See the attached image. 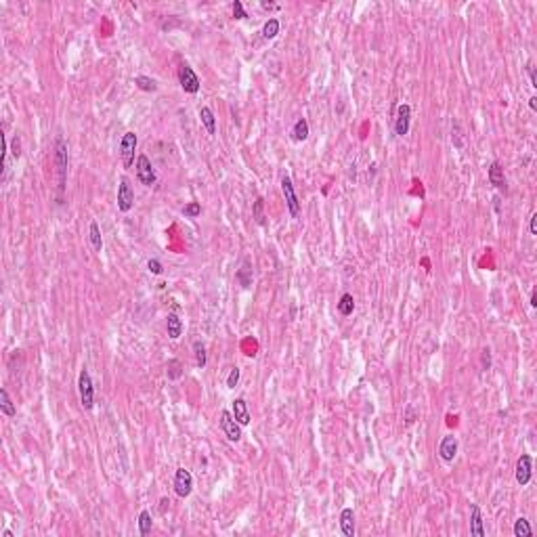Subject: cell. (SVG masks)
Returning <instances> with one entry per match:
<instances>
[{"label": "cell", "instance_id": "cell-1", "mask_svg": "<svg viewBox=\"0 0 537 537\" xmlns=\"http://www.w3.org/2000/svg\"><path fill=\"white\" fill-rule=\"evenodd\" d=\"M55 166H57V191L59 200H63V191L67 185V143L63 137L55 139Z\"/></svg>", "mask_w": 537, "mask_h": 537}, {"label": "cell", "instance_id": "cell-2", "mask_svg": "<svg viewBox=\"0 0 537 537\" xmlns=\"http://www.w3.org/2000/svg\"><path fill=\"white\" fill-rule=\"evenodd\" d=\"M78 392H80V405L82 409H91L95 407V386H93V378H91V372L86 367H82L80 370V376H78Z\"/></svg>", "mask_w": 537, "mask_h": 537}, {"label": "cell", "instance_id": "cell-3", "mask_svg": "<svg viewBox=\"0 0 537 537\" xmlns=\"http://www.w3.org/2000/svg\"><path fill=\"white\" fill-rule=\"evenodd\" d=\"M178 82H181V88L189 93V95H197L200 93V78H197V74L193 72V67L189 63H181L178 67Z\"/></svg>", "mask_w": 537, "mask_h": 537}, {"label": "cell", "instance_id": "cell-4", "mask_svg": "<svg viewBox=\"0 0 537 537\" xmlns=\"http://www.w3.org/2000/svg\"><path fill=\"white\" fill-rule=\"evenodd\" d=\"M137 143H139V137L137 132H124L122 141H120V158H122V164L124 168H130L135 164V151H137Z\"/></svg>", "mask_w": 537, "mask_h": 537}, {"label": "cell", "instance_id": "cell-5", "mask_svg": "<svg viewBox=\"0 0 537 537\" xmlns=\"http://www.w3.org/2000/svg\"><path fill=\"white\" fill-rule=\"evenodd\" d=\"M281 191H284L286 204H288V210H290V216H292V218H298V216H300V200H298V195H296L294 183H292L290 176H284V178H281Z\"/></svg>", "mask_w": 537, "mask_h": 537}, {"label": "cell", "instance_id": "cell-6", "mask_svg": "<svg viewBox=\"0 0 537 537\" xmlns=\"http://www.w3.org/2000/svg\"><path fill=\"white\" fill-rule=\"evenodd\" d=\"M137 176L145 187L155 185V181H158V174H155V170H153V164H151V160L147 158L145 153H141L137 158Z\"/></svg>", "mask_w": 537, "mask_h": 537}, {"label": "cell", "instance_id": "cell-7", "mask_svg": "<svg viewBox=\"0 0 537 537\" xmlns=\"http://www.w3.org/2000/svg\"><path fill=\"white\" fill-rule=\"evenodd\" d=\"M135 208V191H132V185L130 181L122 176L120 178V185H118V210L120 212H130Z\"/></svg>", "mask_w": 537, "mask_h": 537}, {"label": "cell", "instance_id": "cell-8", "mask_svg": "<svg viewBox=\"0 0 537 537\" xmlns=\"http://www.w3.org/2000/svg\"><path fill=\"white\" fill-rule=\"evenodd\" d=\"M220 428L225 432V436L231 441V443H237L242 439V424H239L231 412H222L220 414Z\"/></svg>", "mask_w": 537, "mask_h": 537}, {"label": "cell", "instance_id": "cell-9", "mask_svg": "<svg viewBox=\"0 0 537 537\" xmlns=\"http://www.w3.org/2000/svg\"><path fill=\"white\" fill-rule=\"evenodd\" d=\"M174 491L178 498H189L193 491V476L187 468H176L174 472Z\"/></svg>", "mask_w": 537, "mask_h": 537}, {"label": "cell", "instance_id": "cell-10", "mask_svg": "<svg viewBox=\"0 0 537 537\" xmlns=\"http://www.w3.org/2000/svg\"><path fill=\"white\" fill-rule=\"evenodd\" d=\"M531 474H533V458H531L529 454H522V456L518 458V462H516V472H514L516 483H518L520 487L529 485V483H531Z\"/></svg>", "mask_w": 537, "mask_h": 537}, {"label": "cell", "instance_id": "cell-11", "mask_svg": "<svg viewBox=\"0 0 537 537\" xmlns=\"http://www.w3.org/2000/svg\"><path fill=\"white\" fill-rule=\"evenodd\" d=\"M409 124H412V107L407 103H401L397 107V118H394V135L405 137L409 132Z\"/></svg>", "mask_w": 537, "mask_h": 537}, {"label": "cell", "instance_id": "cell-12", "mask_svg": "<svg viewBox=\"0 0 537 537\" xmlns=\"http://www.w3.org/2000/svg\"><path fill=\"white\" fill-rule=\"evenodd\" d=\"M487 178L493 187H496L500 193H508V181H506V174H504V168L500 162H493L487 170Z\"/></svg>", "mask_w": 537, "mask_h": 537}, {"label": "cell", "instance_id": "cell-13", "mask_svg": "<svg viewBox=\"0 0 537 537\" xmlns=\"http://www.w3.org/2000/svg\"><path fill=\"white\" fill-rule=\"evenodd\" d=\"M439 456L443 462H454L456 456H458V439L454 434H447L443 436V441L439 445Z\"/></svg>", "mask_w": 537, "mask_h": 537}, {"label": "cell", "instance_id": "cell-14", "mask_svg": "<svg viewBox=\"0 0 537 537\" xmlns=\"http://www.w3.org/2000/svg\"><path fill=\"white\" fill-rule=\"evenodd\" d=\"M470 535H474V537H485L483 514H480L478 504H472L470 506Z\"/></svg>", "mask_w": 537, "mask_h": 537}, {"label": "cell", "instance_id": "cell-15", "mask_svg": "<svg viewBox=\"0 0 537 537\" xmlns=\"http://www.w3.org/2000/svg\"><path fill=\"white\" fill-rule=\"evenodd\" d=\"M340 529L344 537H355V510L352 508H344L340 512Z\"/></svg>", "mask_w": 537, "mask_h": 537}, {"label": "cell", "instance_id": "cell-16", "mask_svg": "<svg viewBox=\"0 0 537 537\" xmlns=\"http://www.w3.org/2000/svg\"><path fill=\"white\" fill-rule=\"evenodd\" d=\"M233 418H235L239 424H242V426H248V424H250L252 418H250V412H248V403H246V399L239 397V399L233 401Z\"/></svg>", "mask_w": 537, "mask_h": 537}, {"label": "cell", "instance_id": "cell-17", "mask_svg": "<svg viewBox=\"0 0 537 537\" xmlns=\"http://www.w3.org/2000/svg\"><path fill=\"white\" fill-rule=\"evenodd\" d=\"M166 330H168V336H170V340H178V338L183 336V330H185V326H183V321L176 313H170L166 319Z\"/></svg>", "mask_w": 537, "mask_h": 537}, {"label": "cell", "instance_id": "cell-18", "mask_svg": "<svg viewBox=\"0 0 537 537\" xmlns=\"http://www.w3.org/2000/svg\"><path fill=\"white\" fill-rule=\"evenodd\" d=\"M200 120L204 124V128L208 135H214L216 132V116H214V111H212L210 107H200Z\"/></svg>", "mask_w": 537, "mask_h": 537}, {"label": "cell", "instance_id": "cell-19", "mask_svg": "<svg viewBox=\"0 0 537 537\" xmlns=\"http://www.w3.org/2000/svg\"><path fill=\"white\" fill-rule=\"evenodd\" d=\"M0 412H3L5 416H9V418L17 416V407H15V403L11 401L7 388H0Z\"/></svg>", "mask_w": 537, "mask_h": 537}, {"label": "cell", "instance_id": "cell-20", "mask_svg": "<svg viewBox=\"0 0 537 537\" xmlns=\"http://www.w3.org/2000/svg\"><path fill=\"white\" fill-rule=\"evenodd\" d=\"M308 122L304 120V118H298L296 120V124H294V128H292V139L296 141V143H302V141H306L308 139Z\"/></svg>", "mask_w": 537, "mask_h": 537}, {"label": "cell", "instance_id": "cell-21", "mask_svg": "<svg viewBox=\"0 0 537 537\" xmlns=\"http://www.w3.org/2000/svg\"><path fill=\"white\" fill-rule=\"evenodd\" d=\"M352 310H355V298H352V294H342L340 300H338V313L342 317H348V315H352Z\"/></svg>", "mask_w": 537, "mask_h": 537}, {"label": "cell", "instance_id": "cell-22", "mask_svg": "<svg viewBox=\"0 0 537 537\" xmlns=\"http://www.w3.org/2000/svg\"><path fill=\"white\" fill-rule=\"evenodd\" d=\"M135 86L139 91H143V93H155V91H158V82H155L153 78H149V76H137L135 78Z\"/></svg>", "mask_w": 537, "mask_h": 537}, {"label": "cell", "instance_id": "cell-23", "mask_svg": "<svg viewBox=\"0 0 537 537\" xmlns=\"http://www.w3.org/2000/svg\"><path fill=\"white\" fill-rule=\"evenodd\" d=\"M514 537H531L533 535V529H531V525H529V520L525 518V516H520V518H516V522H514Z\"/></svg>", "mask_w": 537, "mask_h": 537}, {"label": "cell", "instance_id": "cell-24", "mask_svg": "<svg viewBox=\"0 0 537 537\" xmlns=\"http://www.w3.org/2000/svg\"><path fill=\"white\" fill-rule=\"evenodd\" d=\"M237 281L242 284V288H250L252 286V266L248 260H244L242 268L237 271Z\"/></svg>", "mask_w": 537, "mask_h": 537}, {"label": "cell", "instance_id": "cell-25", "mask_svg": "<svg viewBox=\"0 0 537 537\" xmlns=\"http://www.w3.org/2000/svg\"><path fill=\"white\" fill-rule=\"evenodd\" d=\"M279 19H275V17H271L268 19L264 25H262V38L264 40H273L277 34H279Z\"/></svg>", "mask_w": 537, "mask_h": 537}, {"label": "cell", "instance_id": "cell-26", "mask_svg": "<svg viewBox=\"0 0 537 537\" xmlns=\"http://www.w3.org/2000/svg\"><path fill=\"white\" fill-rule=\"evenodd\" d=\"M153 529V520H151V512L149 510H143L139 514V533L141 535H149Z\"/></svg>", "mask_w": 537, "mask_h": 537}, {"label": "cell", "instance_id": "cell-27", "mask_svg": "<svg viewBox=\"0 0 537 537\" xmlns=\"http://www.w3.org/2000/svg\"><path fill=\"white\" fill-rule=\"evenodd\" d=\"M91 244H93V250H95V252H101V250H103L101 229H99V225H97L95 220L91 222Z\"/></svg>", "mask_w": 537, "mask_h": 537}, {"label": "cell", "instance_id": "cell-28", "mask_svg": "<svg viewBox=\"0 0 537 537\" xmlns=\"http://www.w3.org/2000/svg\"><path fill=\"white\" fill-rule=\"evenodd\" d=\"M193 352H195V363L200 370H204L206 363H208V355H206V346L200 342V340H195L193 342Z\"/></svg>", "mask_w": 537, "mask_h": 537}, {"label": "cell", "instance_id": "cell-29", "mask_svg": "<svg viewBox=\"0 0 537 537\" xmlns=\"http://www.w3.org/2000/svg\"><path fill=\"white\" fill-rule=\"evenodd\" d=\"M262 210H264V200L258 197V200L254 202V206H252V216L258 225H264V212Z\"/></svg>", "mask_w": 537, "mask_h": 537}, {"label": "cell", "instance_id": "cell-30", "mask_svg": "<svg viewBox=\"0 0 537 537\" xmlns=\"http://www.w3.org/2000/svg\"><path fill=\"white\" fill-rule=\"evenodd\" d=\"M183 214H185L187 218H197L202 214V206L197 204V202H189L185 208H183Z\"/></svg>", "mask_w": 537, "mask_h": 537}, {"label": "cell", "instance_id": "cell-31", "mask_svg": "<svg viewBox=\"0 0 537 537\" xmlns=\"http://www.w3.org/2000/svg\"><path fill=\"white\" fill-rule=\"evenodd\" d=\"M181 361H176V359H172V361H168V378L170 380H176V378H181Z\"/></svg>", "mask_w": 537, "mask_h": 537}, {"label": "cell", "instance_id": "cell-32", "mask_svg": "<svg viewBox=\"0 0 537 537\" xmlns=\"http://www.w3.org/2000/svg\"><path fill=\"white\" fill-rule=\"evenodd\" d=\"M464 135H462V128H460V122H454V137H451V141H454V145L458 147V149H462L464 147V139H462Z\"/></svg>", "mask_w": 537, "mask_h": 537}, {"label": "cell", "instance_id": "cell-33", "mask_svg": "<svg viewBox=\"0 0 537 537\" xmlns=\"http://www.w3.org/2000/svg\"><path fill=\"white\" fill-rule=\"evenodd\" d=\"M239 376H242L239 367H231V372H229V376H227V388H235V386H237Z\"/></svg>", "mask_w": 537, "mask_h": 537}, {"label": "cell", "instance_id": "cell-34", "mask_svg": "<svg viewBox=\"0 0 537 537\" xmlns=\"http://www.w3.org/2000/svg\"><path fill=\"white\" fill-rule=\"evenodd\" d=\"M231 9H233V17H235V19H246V17H248V13H246V9H244V5H242V0H235Z\"/></svg>", "mask_w": 537, "mask_h": 537}, {"label": "cell", "instance_id": "cell-35", "mask_svg": "<svg viewBox=\"0 0 537 537\" xmlns=\"http://www.w3.org/2000/svg\"><path fill=\"white\" fill-rule=\"evenodd\" d=\"M147 268H149V273H153V275H162V271H164V266H162V262L158 258H151L147 262Z\"/></svg>", "mask_w": 537, "mask_h": 537}, {"label": "cell", "instance_id": "cell-36", "mask_svg": "<svg viewBox=\"0 0 537 537\" xmlns=\"http://www.w3.org/2000/svg\"><path fill=\"white\" fill-rule=\"evenodd\" d=\"M480 365H483V370H491V350L489 348H483V355H480Z\"/></svg>", "mask_w": 537, "mask_h": 537}, {"label": "cell", "instance_id": "cell-37", "mask_svg": "<svg viewBox=\"0 0 537 537\" xmlns=\"http://www.w3.org/2000/svg\"><path fill=\"white\" fill-rule=\"evenodd\" d=\"M529 231H531V235H537V212H533V214H531V222H529Z\"/></svg>", "mask_w": 537, "mask_h": 537}, {"label": "cell", "instance_id": "cell-38", "mask_svg": "<svg viewBox=\"0 0 537 537\" xmlns=\"http://www.w3.org/2000/svg\"><path fill=\"white\" fill-rule=\"evenodd\" d=\"M529 80H531V86L537 88V76H535V67L529 63Z\"/></svg>", "mask_w": 537, "mask_h": 537}, {"label": "cell", "instance_id": "cell-39", "mask_svg": "<svg viewBox=\"0 0 537 537\" xmlns=\"http://www.w3.org/2000/svg\"><path fill=\"white\" fill-rule=\"evenodd\" d=\"M260 7H262L264 11H279V5H275V3H266V0H262Z\"/></svg>", "mask_w": 537, "mask_h": 537}, {"label": "cell", "instance_id": "cell-40", "mask_svg": "<svg viewBox=\"0 0 537 537\" xmlns=\"http://www.w3.org/2000/svg\"><path fill=\"white\" fill-rule=\"evenodd\" d=\"M13 155H15L17 160L21 158V151H19V139H17V137H15V141H13Z\"/></svg>", "mask_w": 537, "mask_h": 537}, {"label": "cell", "instance_id": "cell-41", "mask_svg": "<svg viewBox=\"0 0 537 537\" xmlns=\"http://www.w3.org/2000/svg\"><path fill=\"white\" fill-rule=\"evenodd\" d=\"M529 107L533 109V111H537V97H531L529 99Z\"/></svg>", "mask_w": 537, "mask_h": 537}, {"label": "cell", "instance_id": "cell-42", "mask_svg": "<svg viewBox=\"0 0 537 537\" xmlns=\"http://www.w3.org/2000/svg\"><path fill=\"white\" fill-rule=\"evenodd\" d=\"M531 306H537V290L531 292Z\"/></svg>", "mask_w": 537, "mask_h": 537}]
</instances>
